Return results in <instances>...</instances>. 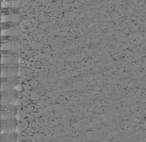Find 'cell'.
Returning <instances> with one entry per match:
<instances>
[{
  "label": "cell",
  "instance_id": "1",
  "mask_svg": "<svg viewBox=\"0 0 146 142\" xmlns=\"http://www.w3.org/2000/svg\"><path fill=\"white\" fill-rule=\"evenodd\" d=\"M11 1H13V0H11Z\"/></svg>",
  "mask_w": 146,
  "mask_h": 142
}]
</instances>
